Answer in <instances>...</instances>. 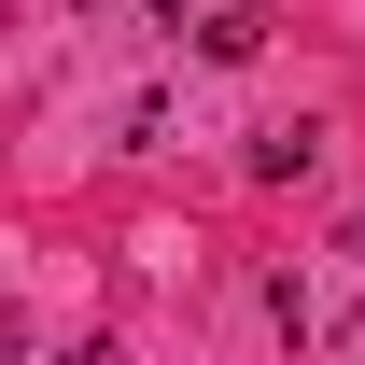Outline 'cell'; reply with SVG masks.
<instances>
[{
    "mask_svg": "<svg viewBox=\"0 0 365 365\" xmlns=\"http://www.w3.org/2000/svg\"><path fill=\"white\" fill-rule=\"evenodd\" d=\"M309 155H323L309 127H267V140H253V182H309Z\"/></svg>",
    "mask_w": 365,
    "mask_h": 365,
    "instance_id": "cell-1",
    "label": "cell"
}]
</instances>
